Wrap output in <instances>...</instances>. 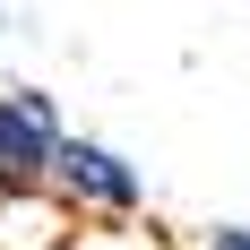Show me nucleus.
Returning a JSON list of instances; mask_svg holds the SVG:
<instances>
[{"instance_id":"obj_1","label":"nucleus","mask_w":250,"mask_h":250,"mask_svg":"<svg viewBox=\"0 0 250 250\" xmlns=\"http://www.w3.org/2000/svg\"><path fill=\"white\" fill-rule=\"evenodd\" d=\"M61 138L69 129H61L43 86H0V190H43Z\"/></svg>"},{"instance_id":"obj_2","label":"nucleus","mask_w":250,"mask_h":250,"mask_svg":"<svg viewBox=\"0 0 250 250\" xmlns=\"http://www.w3.org/2000/svg\"><path fill=\"white\" fill-rule=\"evenodd\" d=\"M52 181H61L69 199L104 207V216H129V207L147 199L138 164H121V155H112V147H95V138H61V147H52Z\"/></svg>"},{"instance_id":"obj_3","label":"nucleus","mask_w":250,"mask_h":250,"mask_svg":"<svg viewBox=\"0 0 250 250\" xmlns=\"http://www.w3.org/2000/svg\"><path fill=\"white\" fill-rule=\"evenodd\" d=\"M207 250H250V225H225V233H207Z\"/></svg>"}]
</instances>
